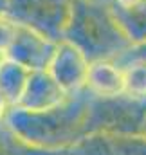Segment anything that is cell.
Returning a JSON list of instances; mask_svg holds the SVG:
<instances>
[{"label":"cell","mask_w":146,"mask_h":155,"mask_svg":"<svg viewBox=\"0 0 146 155\" xmlns=\"http://www.w3.org/2000/svg\"><path fill=\"white\" fill-rule=\"evenodd\" d=\"M7 128L27 146L63 153L87 134V119L78 112H65L61 107L51 110H25L15 108L7 117Z\"/></svg>","instance_id":"6da1fadb"},{"label":"cell","mask_w":146,"mask_h":155,"mask_svg":"<svg viewBox=\"0 0 146 155\" xmlns=\"http://www.w3.org/2000/svg\"><path fill=\"white\" fill-rule=\"evenodd\" d=\"M61 155H146V135L143 132L92 130Z\"/></svg>","instance_id":"7a4b0ae2"},{"label":"cell","mask_w":146,"mask_h":155,"mask_svg":"<svg viewBox=\"0 0 146 155\" xmlns=\"http://www.w3.org/2000/svg\"><path fill=\"white\" fill-rule=\"evenodd\" d=\"M63 94L65 90L54 81V78L43 76V74L33 76L27 81V87L20 97L18 107L25 110H33V112L51 110L61 105Z\"/></svg>","instance_id":"3957f363"},{"label":"cell","mask_w":146,"mask_h":155,"mask_svg":"<svg viewBox=\"0 0 146 155\" xmlns=\"http://www.w3.org/2000/svg\"><path fill=\"white\" fill-rule=\"evenodd\" d=\"M85 85L92 94L103 99H115L124 96V71L107 61H96L87 71Z\"/></svg>","instance_id":"277c9868"},{"label":"cell","mask_w":146,"mask_h":155,"mask_svg":"<svg viewBox=\"0 0 146 155\" xmlns=\"http://www.w3.org/2000/svg\"><path fill=\"white\" fill-rule=\"evenodd\" d=\"M29 76L22 65L4 63L0 65V92L7 99V103H20V97L27 87Z\"/></svg>","instance_id":"5b68a950"},{"label":"cell","mask_w":146,"mask_h":155,"mask_svg":"<svg viewBox=\"0 0 146 155\" xmlns=\"http://www.w3.org/2000/svg\"><path fill=\"white\" fill-rule=\"evenodd\" d=\"M124 96L146 97V61H137L124 69Z\"/></svg>","instance_id":"8992f818"},{"label":"cell","mask_w":146,"mask_h":155,"mask_svg":"<svg viewBox=\"0 0 146 155\" xmlns=\"http://www.w3.org/2000/svg\"><path fill=\"white\" fill-rule=\"evenodd\" d=\"M0 155H61L54 152H41L24 144L9 128L7 132H0Z\"/></svg>","instance_id":"52a82bcc"},{"label":"cell","mask_w":146,"mask_h":155,"mask_svg":"<svg viewBox=\"0 0 146 155\" xmlns=\"http://www.w3.org/2000/svg\"><path fill=\"white\" fill-rule=\"evenodd\" d=\"M7 105H9V103H7V99H5V97H4V94L0 92V121H2V117L5 116V110H7Z\"/></svg>","instance_id":"ba28073f"},{"label":"cell","mask_w":146,"mask_h":155,"mask_svg":"<svg viewBox=\"0 0 146 155\" xmlns=\"http://www.w3.org/2000/svg\"><path fill=\"white\" fill-rule=\"evenodd\" d=\"M141 132L146 135V119H144V123H143V128H141Z\"/></svg>","instance_id":"9c48e42d"}]
</instances>
